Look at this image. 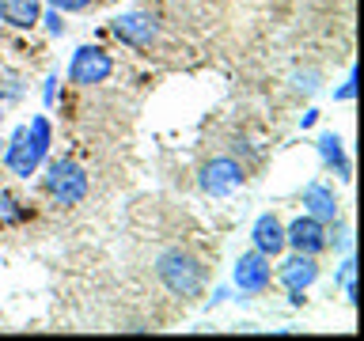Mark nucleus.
Listing matches in <instances>:
<instances>
[{"instance_id": "0eeeda50", "label": "nucleus", "mask_w": 364, "mask_h": 341, "mask_svg": "<svg viewBox=\"0 0 364 341\" xmlns=\"http://www.w3.org/2000/svg\"><path fill=\"white\" fill-rule=\"evenodd\" d=\"M232 281L243 296H262L273 284V258H266L262 250H247V254L235 261Z\"/></svg>"}, {"instance_id": "9b49d317", "label": "nucleus", "mask_w": 364, "mask_h": 341, "mask_svg": "<svg viewBox=\"0 0 364 341\" xmlns=\"http://www.w3.org/2000/svg\"><path fill=\"white\" fill-rule=\"evenodd\" d=\"M300 201H304V209L311 216H318V220H326V224L338 220V193H334V186H326L323 178L307 182L304 193H300Z\"/></svg>"}, {"instance_id": "4468645a", "label": "nucleus", "mask_w": 364, "mask_h": 341, "mask_svg": "<svg viewBox=\"0 0 364 341\" xmlns=\"http://www.w3.org/2000/svg\"><path fill=\"white\" fill-rule=\"evenodd\" d=\"M19 220H27V209L11 197L8 190H0V227H11V224H19Z\"/></svg>"}, {"instance_id": "a211bd4d", "label": "nucleus", "mask_w": 364, "mask_h": 341, "mask_svg": "<svg viewBox=\"0 0 364 341\" xmlns=\"http://www.w3.org/2000/svg\"><path fill=\"white\" fill-rule=\"evenodd\" d=\"M353 95H357V72H349V80L334 91V99H346V102H349Z\"/></svg>"}, {"instance_id": "6ab92c4d", "label": "nucleus", "mask_w": 364, "mask_h": 341, "mask_svg": "<svg viewBox=\"0 0 364 341\" xmlns=\"http://www.w3.org/2000/svg\"><path fill=\"white\" fill-rule=\"evenodd\" d=\"M53 95H57V76H50V80H46V91H42L46 107H50V102H53Z\"/></svg>"}, {"instance_id": "20e7f679", "label": "nucleus", "mask_w": 364, "mask_h": 341, "mask_svg": "<svg viewBox=\"0 0 364 341\" xmlns=\"http://www.w3.org/2000/svg\"><path fill=\"white\" fill-rule=\"evenodd\" d=\"M243 182H247V167L239 163L235 156H213V159H205L201 170H198V186H201V193H209V197H228V193H235Z\"/></svg>"}, {"instance_id": "9d476101", "label": "nucleus", "mask_w": 364, "mask_h": 341, "mask_svg": "<svg viewBox=\"0 0 364 341\" xmlns=\"http://www.w3.org/2000/svg\"><path fill=\"white\" fill-rule=\"evenodd\" d=\"M250 243H255V250H262L266 258H277L284 250V224L273 212H262L255 220V227H250Z\"/></svg>"}, {"instance_id": "f257e3e1", "label": "nucleus", "mask_w": 364, "mask_h": 341, "mask_svg": "<svg viewBox=\"0 0 364 341\" xmlns=\"http://www.w3.org/2000/svg\"><path fill=\"white\" fill-rule=\"evenodd\" d=\"M156 277L171 296H178V300H198L205 292V281H209V269H205L201 258H193L190 250L171 247V250H159L156 254Z\"/></svg>"}, {"instance_id": "7ed1b4c3", "label": "nucleus", "mask_w": 364, "mask_h": 341, "mask_svg": "<svg viewBox=\"0 0 364 341\" xmlns=\"http://www.w3.org/2000/svg\"><path fill=\"white\" fill-rule=\"evenodd\" d=\"M42 190L46 197L57 201V205H80L87 197L91 182H87V170L76 163V159H50L46 163V175H42Z\"/></svg>"}, {"instance_id": "f03ea898", "label": "nucleus", "mask_w": 364, "mask_h": 341, "mask_svg": "<svg viewBox=\"0 0 364 341\" xmlns=\"http://www.w3.org/2000/svg\"><path fill=\"white\" fill-rule=\"evenodd\" d=\"M50 121L42 118H34L31 125H19L16 133H11V144H8V152H4V163L11 175H19V178H31L34 170H38L46 163V156H50Z\"/></svg>"}, {"instance_id": "423d86ee", "label": "nucleus", "mask_w": 364, "mask_h": 341, "mask_svg": "<svg viewBox=\"0 0 364 341\" xmlns=\"http://www.w3.org/2000/svg\"><path fill=\"white\" fill-rule=\"evenodd\" d=\"M114 38L133 45V50H152L159 38V19L152 11H122L118 19H110Z\"/></svg>"}, {"instance_id": "412c9836", "label": "nucleus", "mask_w": 364, "mask_h": 341, "mask_svg": "<svg viewBox=\"0 0 364 341\" xmlns=\"http://www.w3.org/2000/svg\"><path fill=\"white\" fill-rule=\"evenodd\" d=\"M107 4H118V0H107Z\"/></svg>"}, {"instance_id": "f8f14e48", "label": "nucleus", "mask_w": 364, "mask_h": 341, "mask_svg": "<svg viewBox=\"0 0 364 341\" xmlns=\"http://www.w3.org/2000/svg\"><path fill=\"white\" fill-rule=\"evenodd\" d=\"M0 19L16 31H34L42 19V4L38 0H0Z\"/></svg>"}, {"instance_id": "ddd939ff", "label": "nucleus", "mask_w": 364, "mask_h": 341, "mask_svg": "<svg viewBox=\"0 0 364 341\" xmlns=\"http://www.w3.org/2000/svg\"><path fill=\"white\" fill-rule=\"evenodd\" d=\"M315 148H318V156H323V163L334 170L341 182H349V178H353V163H349L346 148H341V141H338V133H318Z\"/></svg>"}, {"instance_id": "1a4fd4ad", "label": "nucleus", "mask_w": 364, "mask_h": 341, "mask_svg": "<svg viewBox=\"0 0 364 341\" xmlns=\"http://www.w3.org/2000/svg\"><path fill=\"white\" fill-rule=\"evenodd\" d=\"M277 281H281L289 292H307V288H311V284L318 281V261H315L311 254H300V250H292V258L281 261Z\"/></svg>"}, {"instance_id": "2eb2a0df", "label": "nucleus", "mask_w": 364, "mask_h": 341, "mask_svg": "<svg viewBox=\"0 0 364 341\" xmlns=\"http://www.w3.org/2000/svg\"><path fill=\"white\" fill-rule=\"evenodd\" d=\"M338 288L346 292L349 303L357 300V261H353V258H346V261L338 266Z\"/></svg>"}, {"instance_id": "6e6552de", "label": "nucleus", "mask_w": 364, "mask_h": 341, "mask_svg": "<svg viewBox=\"0 0 364 341\" xmlns=\"http://www.w3.org/2000/svg\"><path fill=\"white\" fill-rule=\"evenodd\" d=\"M284 247L318 258L326 250V220H318V216H311V212L296 216V220L284 227Z\"/></svg>"}, {"instance_id": "aec40b11", "label": "nucleus", "mask_w": 364, "mask_h": 341, "mask_svg": "<svg viewBox=\"0 0 364 341\" xmlns=\"http://www.w3.org/2000/svg\"><path fill=\"white\" fill-rule=\"evenodd\" d=\"M315 121H318V110H307V114H304V118H300V125H304V129H311V125H315Z\"/></svg>"}, {"instance_id": "39448f33", "label": "nucleus", "mask_w": 364, "mask_h": 341, "mask_svg": "<svg viewBox=\"0 0 364 341\" xmlns=\"http://www.w3.org/2000/svg\"><path fill=\"white\" fill-rule=\"evenodd\" d=\"M110 72H114V57L102 45H80L73 53V65H68V80L76 87H95L102 80H110Z\"/></svg>"}, {"instance_id": "f3484780", "label": "nucleus", "mask_w": 364, "mask_h": 341, "mask_svg": "<svg viewBox=\"0 0 364 341\" xmlns=\"http://www.w3.org/2000/svg\"><path fill=\"white\" fill-rule=\"evenodd\" d=\"M38 23H46V31H50V34H65V23H61V11H57V8L46 11Z\"/></svg>"}, {"instance_id": "dca6fc26", "label": "nucleus", "mask_w": 364, "mask_h": 341, "mask_svg": "<svg viewBox=\"0 0 364 341\" xmlns=\"http://www.w3.org/2000/svg\"><path fill=\"white\" fill-rule=\"evenodd\" d=\"M50 4H53L57 11H87L95 0H50Z\"/></svg>"}]
</instances>
